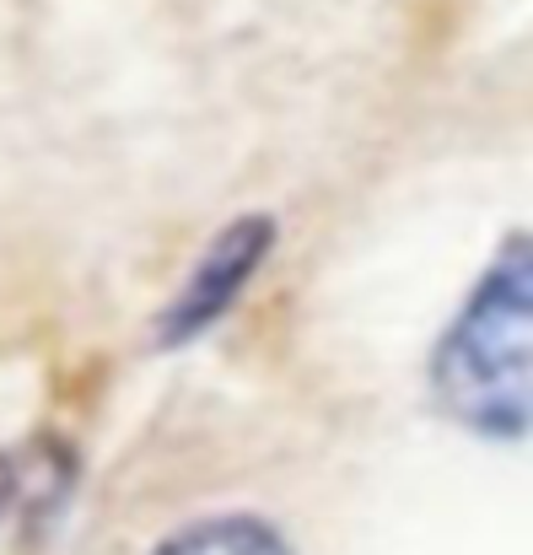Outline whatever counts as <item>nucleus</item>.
Segmentation results:
<instances>
[{
  "label": "nucleus",
  "instance_id": "f257e3e1",
  "mask_svg": "<svg viewBox=\"0 0 533 555\" xmlns=\"http://www.w3.org/2000/svg\"><path fill=\"white\" fill-rule=\"evenodd\" d=\"M437 410L485 437L518 442L529 431V237L512 232L485 264L458 319L431 357Z\"/></svg>",
  "mask_w": 533,
  "mask_h": 555
},
{
  "label": "nucleus",
  "instance_id": "f03ea898",
  "mask_svg": "<svg viewBox=\"0 0 533 555\" xmlns=\"http://www.w3.org/2000/svg\"><path fill=\"white\" fill-rule=\"evenodd\" d=\"M270 248H275V221H270V216H237V221L199 254V264H194V275L183 281V292L162 308V319H157V346L178 351V346L199 340L205 330H216V324L226 319V308L243 297V286L259 275V264L270 259Z\"/></svg>",
  "mask_w": 533,
  "mask_h": 555
},
{
  "label": "nucleus",
  "instance_id": "7ed1b4c3",
  "mask_svg": "<svg viewBox=\"0 0 533 555\" xmlns=\"http://www.w3.org/2000/svg\"><path fill=\"white\" fill-rule=\"evenodd\" d=\"M152 555H297V545L259 513H210L178 524Z\"/></svg>",
  "mask_w": 533,
  "mask_h": 555
},
{
  "label": "nucleus",
  "instance_id": "20e7f679",
  "mask_svg": "<svg viewBox=\"0 0 533 555\" xmlns=\"http://www.w3.org/2000/svg\"><path fill=\"white\" fill-rule=\"evenodd\" d=\"M11 496H16V480H11V469L0 464V513H5V502H11Z\"/></svg>",
  "mask_w": 533,
  "mask_h": 555
}]
</instances>
